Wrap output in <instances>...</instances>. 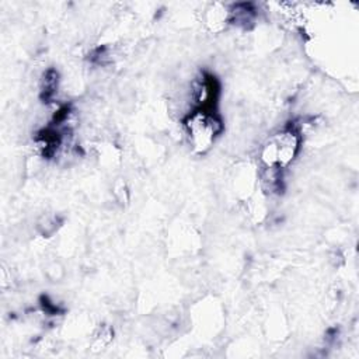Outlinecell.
<instances>
[{"mask_svg": "<svg viewBox=\"0 0 359 359\" xmlns=\"http://www.w3.org/2000/svg\"><path fill=\"white\" fill-rule=\"evenodd\" d=\"M300 147V132L294 126H286L265 139L258 157L264 168L282 171L296 160Z\"/></svg>", "mask_w": 359, "mask_h": 359, "instance_id": "1", "label": "cell"}, {"mask_svg": "<svg viewBox=\"0 0 359 359\" xmlns=\"http://www.w3.org/2000/svg\"><path fill=\"white\" fill-rule=\"evenodd\" d=\"M184 129L191 149L196 154H205L222 133L223 122L215 112L202 108L187 115Z\"/></svg>", "mask_w": 359, "mask_h": 359, "instance_id": "2", "label": "cell"}, {"mask_svg": "<svg viewBox=\"0 0 359 359\" xmlns=\"http://www.w3.org/2000/svg\"><path fill=\"white\" fill-rule=\"evenodd\" d=\"M230 21V10L223 4H212L206 13V22L210 29H222Z\"/></svg>", "mask_w": 359, "mask_h": 359, "instance_id": "3", "label": "cell"}, {"mask_svg": "<svg viewBox=\"0 0 359 359\" xmlns=\"http://www.w3.org/2000/svg\"><path fill=\"white\" fill-rule=\"evenodd\" d=\"M114 338V330L108 324H101L90 339V346L94 352L107 348Z\"/></svg>", "mask_w": 359, "mask_h": 359, "instance_id": "4", "label": "cell"}]
</instances>
